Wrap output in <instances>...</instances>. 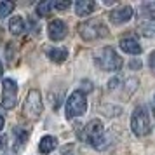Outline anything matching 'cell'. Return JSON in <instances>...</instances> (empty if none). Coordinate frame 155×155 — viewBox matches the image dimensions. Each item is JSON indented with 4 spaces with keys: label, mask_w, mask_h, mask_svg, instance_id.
Listing matches in <instances>:
<instances>
[{
    "label": "cell",
    "mask_w": 155,
    "mask_h": 155,
    "mask_svg": "<svg viewBox=\"0 0 155 155\" xmlns=\"http://www.w3.org/2000/svg\"><path fill=\"white\" fill-rule=\"evenodd\" d=\"M16 96H18V84H16V80L4 78V82H2V98H0L2 108H5V110L14 108Z\"/></svg>",
    "instance_id": "obj_6"
},
{
    "label": "cell",
    "mask_w": 155,
    "mask_h": 155,
    "mask_svg": "<svg viewBox=\"0 0 155 155\" xmlns=\"http://www.w3.org/2000/svg\"><path fill=\"white\" fill-rule=\"evenodd\" d=\"M14 134H16V140H18V143H25V141H26V138H28L26 131H21V129H18V127L14 129Z\"/></svg>",
    "instance_id": "obj_20"
},
{
    "label": "cell",
    "mask_w": 155,
    "mask_h": 155,
    "mask_svg": "<svg viewBox=\"0 0 155 155\" xmlns=\"http://www.w3.org/2000/svg\"><path fill=\"white\" fill-rule=\"evenodd\" d=\"M4 126H5V119H4V117H2V115H0V131H2V129H4Z\"/></svg>",
    "instance_id": "obj_28"
},
{
    "label": "cell",
    "mask_w": 155,
    "mask_h": 155,
    "mask_svg": "<svg viewBox=\"0 0 155 155\" xmlns=\"http://www.w3.org/2000/svg\"><path fill=\"white\" fill-rule=\"evenodd\" d=\"M78 33H80V37H82L84 40L92 42V40H96V38H101V37L108 35V28H106L105 23L99 21V19H89V21L82 23V25L78 26Z\"/></svg>",
    "instance_id": "obj_2"
},
{
    "label": "cell",
    "mask_w": 155,
    "mask_h": 155,
    "mask_svg": "<svg viewBox=\"0 0 155 155\" xmlns=\"http://www.w3.org/2000/svg\"><path fill=\"white\" fill-rule=\"evenodd\" d=\"M119 82H120V78H119V77L112 78V80L108 82V89H110V91H113V89H117V85H119Z\"/></svg>",
    "instance_id": "obj_24"
},
{
    "label": "cell",
    "mask_w": 155,
    "mask_h": 155,
    "mask_svg": "<svg viewBox=\"0 0 155 155\" xmlns=\"http://www.w3.org/2000/svg\"><path fill=\"white\" fill-rule=\"evenodd\" d=\"M2 73H4V64H2V61H0V77H2Z\"/></svg>",
    "instance_id": "obj_29"
},
{
    "label": "cell",
    "mask_w": 155,
    "mask_h": 155,
    "mask_svg": "<svg viewBox=\"0 0 155 155\" xmlns=\"http://www.w3.org/2000/svg\"><path fill=\"white\" fill-rule=\"evenodd\" d=\"M56 147H58V140L54 136H44L38 143V150H40L42 155H49L51 152H54Z\"/></svg>",
    "instance_id": "obj_13"
},
{
    "label": "cell",
    "mask_w": 155,
    "mask_h": 155,
    "mask_svg": "<svg viewBox=\"0 0 155 155\" xmlns=\"http://www.w3.org/2000/svg\"><path fill=\"white\" fill-rule=\"evenodd\" d=\"M23 112L28 119H38L40 113H42V96L40 91L31 89L28 92V96L25 99V106H23Z\"/></svg>",
    "instance_id": "obj_5"
},
{
    "label": "cell",
    "mask_w": 155,
    "mask_h": 155,
    "mask_svg": "<svg viewBox=\"0 0 155 155\" xmlns=\"http://www.w3.org/2000/svg\"><path fill=\"white\" fill-rule=\"evenodd\" d=\"M94 7H96V4L92 0H78L75 4V14L80 18H87L89 14H92Z\"/></svg>",
    "instance_id": "obj_12"
},
{
    "label": "cell",
    "mask_w": 155,
    "mask_h": 155,
    "mask_svg": "<svg viewBox=\"0 0 155 155\" xmlns=\"http://www.w3.org/2000/svg\"><path fill=\"white\" fill-rule=\"evenodd\" d=\"M82 84H84V91H85V92H89V91L92 89V85H91V82H89V80H84ZM84 91H82V92H84Z\"/></svg>",
    "instance_id": "obj_26"
},
{
    "label": "cell",
    "mask_w": 155,
    "mask_h": 155,
    "mask_svg": "<svg viewBox=\"0 0 155 155\" xmlns=\"http://www.w3.org/2000/svg\"><path fill=\"white\" fill-rule=\"evenodd\" d=\"M52 7H54V2H42V4H38V5H37V16H38V18L47 16Z\"/></svg>",
    "instance_id": "obj_18"
},
{
    "label": "cell",
    "mask_w": 155,
    "mask_h": 155,
    "mask_svg": "<svg viewBox=\"0 0 155 155\" xmlns=\"http://www.w3.org/2000/svg\"><path fill=\"white\" fill-rule=\"evenodd\" d=\"M138 28L145 37L155 35V16H141L138 21Z\"/></svg>",
    "instance_id": "obj_10"
},
{
    "label": "cell",
    "mask_w": 155,
    "mask_h": 155,
    "mask_svg": "<svg viewBox=\"0 0 155 155\" xmlns=\"http://www.w3.org/2000/svg\"><path fill=\"white\" fill-rule=\"evenodd\" d=\"M5 145H7V138L4 134H0V148H5Z\"/></svg>",
    "instance_id": "obj_27"
},
{
    "label": "cell",
    "mask_w": 155,
    "mask_h": 155,
    "mask_svg": "<svg viewBox=\"0 0 155 155\" xmlns=\"http://www.w3.org/2000/svg\"><path fill=\"white\" fill-rule=\"evenodd\" d=\"M71 2L70 0H64V2H54V9L58 11H64V9H70Z\"/></svg>",
    "instance_id": "obj_21"
},
{
    "label": "cell",
    "mask_w": 155,
    "mask_h": 155,
    "mask_svg": "<svg viewBox=\"0 0 155 155\" xmlns=\"http://www.w3.org/2000/svg\"><path fill=\"white\" fill-rule=\"evenodd\" d=\"M91 145L96 148V150H106V148L112 145V134H103V136H99V138L91 141Z\"/></svg>",
    "instance_id": "obj_16"
},
{
    "label": "cell",
    "mask_w": 155,
    "mask_h": 155,
    "mask_svg": "<svg viewBox=\"0 0 155 155\" xmlns=\"http://www.w3.org/2000/svg\"><path fill=\"white\" fill-rule=\"evenodd\" d=\"M131 68H133V70H136V68L140 70V68H141V59H140V58H138V59L134 58L133 61H131Z\"/></svg>",
    "instance_id": "obj_25"
},
{
    "label": "cell",
    "mask_w": 155,
    "mask_h": 155,
    "mask_svg": "<svg viewBox=\"0 0 155 155\" xmlns=\"http://www.w3.org/2000/svg\"><path fill=\"white\" fill-rule=\"evenodd\" d=\"M148 64H150V71L155 75V51L150 52V58H148Z\"/></svg>",
    "instance_id": "obj_23"
},
{
    "label": "cell",
    "mask_w": 155,
    "mask_h": 155,
    "mask_svg": "<svg viewBox=\"0 0 155 155\" xmlns=\"http://www.w3.org/2000/svg\"><path fill=\"white\" fill-rule=\"evenodd\" d=\"M73 150H75L73 145H64V147H61V150H59L58 155H73Z\"/></svg>",
    "instance_id": "obj_22"
},
{
    "label": "cell",
    "mask_w": 155,
    "mask_h": 155,
    "mask_svg": "<svg viewBox=\"0 0 155 155\" xmlns=\"http://www.w3.org/2000/svg\"><path fill=\"white\" fill-rule=\"evenodd\" d=\"M87 112V98L85 92L75 91L68 96L66 101V119H75V117H82Z\"/></svg>",
    "instance_id": "obj_3"
},
{
    "label": "cell",
    "mask_w": 155,
    "mask_h": 155,
    "mask_svg": "<svg viewBox=\"0 0 155 155\" xmlns=\"http://www.w3.org/2000/svg\"><path fill=\"white\" fill-rule=\"evenodd\" d=\"M9 30H11L12 35H21L23 31H25V21H23V18L12 16L11 21H9Z\"/></svg>",
    "instance_id": "obj_15"
},
{
    "label": "cell",
    "mask_w": 155,
    "mask_h": 155,
    "mask_svg": "<svg viewBox=\"0 0 155 155\" xmlns=\"http://www.w3.org/2000/svg\"><path fill=\"white\" fill-rule=\"evenodd\" d=\"M47 56L54 63H63L64 59L68 58V49H64V47H54V49L47 51Z\"/></svg>",
    "instance_id": "obj_14"
},
{
    "label": "cell",
    "mask_w": 155,
    "mask_h": 155,
    "mask_svg": "<svg viewBox=\"0 0 155 155\" xmlns=\"http://www.w3.org/2000/svg\"><path fill=\"white\" fill-rule=\"evenodd\" d=\"M143 11H145V14H148V16H155V2H147V4H143Z\"/></svg>",
    "instance_id": "obj_19"
},
{
    "label": "cell",
    "mask_w": 155,
    "mask_h": 155,
    "mask_svg": "<svg viewBox=\"0 0 155 155\" xmlns=\"http://www.w3.org/2000/svg\"><path fill=\"white\" fill-rule=\"evenodd\" d=\"M14 2H7V0H4V2H0V19H4V18H7L12 11H14Z\"/></svg>",
    "instance_id": "obj_17"
},
{
    "label": "cell",
    "mask_w": 155,
    "mask_h": 155,
    "mask_svg": "<svg viewBox=\"0 0 155 155\" xmlns=\"http://www.w3.org/2000/svg\"><path fill=\"white\" fill-rule=\"evenodd\" d=\"M47 31H49V38H51V40L58 42V40H63L64 37H66L68 28H66L64 21H61V19H52V21L49 23Z\"/></svg>",
    "instance_id": "obj_9"
},
{
    "label": "cell",
    "mask_w": 155,
    "mask_h": 155,
    "mask_svg": "<svg viewBox=\"0 0 155 155\" xmlns=\"http://www.w3.org/2000/svg\"><path fill=\"white\" fill-rule=\"evenodd\" d=\"M96 63L101 70L105 71H119L122 68V58L115 52L113 47H103V49L98 52V56H96Z\"/></svg>",
    "instance_id": "obj_1"
},
{
    "label": "cell",
    "mask_w": 155,
    "mask_h": 155,
    "mask_svg": "<svg viewBox=\"0 0 155 155\" xmlns=\"http://www.w3.org/2000/svg\"><path fill=\"white\" fill-rule=\"evenodd\" d=\"M120 49L124 51V52H127V54L136 56V54H140L141 52V45H140V42H138L136 38H133V37H126V38L120 40Z\"/></svg>",
    "instance_id": "obj_11"
},
{
    "label": "cell",
    "mask_w": 155,
    "mask_h": 155,
    "mask_svg": "<svg viewBox=\"0 0 155 155\" xmlns=\"http://www.w3.org/2000/svg\"><path fill=\"white\" fill-rule=\"evenodd\" d=\"M2 155H5V153H2Z\"/></svg>",
    "instance_id": "obj_30"
},
{
    "label": "cell",
    "mask_w": 155,
    "mask_h": 155,
    "mask_svg": "<svg viewBox=\"0 0 155 155\" xmlns=\"http://www.w3.org/2000/svg\"><path fill=\"white\" fill-rule=\"evenodd\" d=\"M105 134V129H103V122L99 119H92L91 122H87V126L84 127V136L85 140L91 143L92 140H96L99 136Z\"/></svg>",
    "instance_id": "obj_8"
},
{
    "label": "cell",
    "mask_w": 155,
    "mask_h": 155,
    "mask_svg": "<svg viewBox=\"0 0 155 155\" xmlns=\"http://www.w3.org/2000/svg\"><path fill=\"white\" fill-rule=\"evenodd\" d=\"M133 18V7L131 5H119L110 11V21L113 25H124Z\"/></svg>",
    "instance_id": "obj_7"
},
{
    "label": "cell",
    "mask_w": 155,
    "mask_h": 155,
    "mask_svg": "<svg viewBox=\"0 0 155 155\" xmlns=\"http://www.w3.org/2000/svg\"><path fill=\"white\" fill-rule=\"evenodd\" d=\"M131 129L136 136H147L152 131V124H150V117L148 112L143 106L134 108L133 115H131Z\"/></svg>",
    "instance_id": "obj_4"
}]
</instances>
